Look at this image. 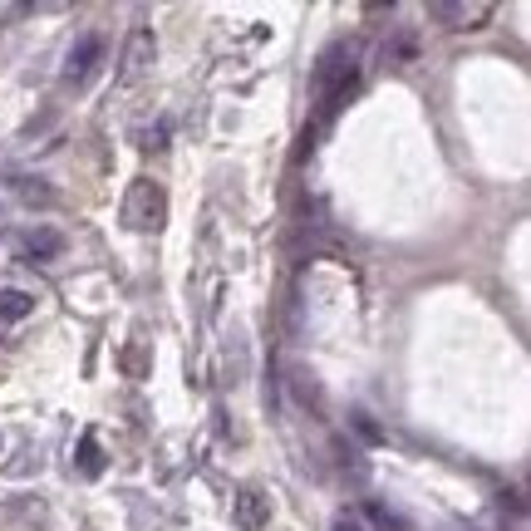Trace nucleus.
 Returning <instances> with one entry per match:
<instances>
[{
    "label": "nucleus",
    "mask_w": 531,
    "mask_h": 531,
    "mask_svg": "<svg viewBox=\"0 0 531 531\" xmlns=\"http://www.w3.org/2000/svg\"><path fill=\"white\" fill-rule=\"evenodd\" d=\"M79 468L89 472V477H99V468H104V458H99V438H94V433H84V443H79Z\"/></svg>",
    "instance_id": "9d476101"
},
{
    "label": "nucleus",
    "mask_w": 531,
    "mask_h": 531,
    "mask_svg": "<svg viewBox=\"0 0 531 531\" xmlns=\"http://www.w3.org/2000/svg\"><path fill=\"white\" fill-rule=\"evenodd\" d=\"M35 310V295L30 291H0V325H15Z\"/></svg>",
    "instance_id": "6e6552de"
},
{
    "label": "nucleus",
    "mask_w": 531,
    "mask_h": 531,
    "mask_svg": "<svg viewBox=\"0 0 531 531\" xmlns=\"http://www.w3.org/2000/svg\"><path fill=\"white\" fill-rule=\"evenodd\" d=\"M354 84H359V45H350V40L325 45L315 69H310V99L320 104V123H330L350 104Z\"/></svg>",
    "instance_id": "f257e3e1"
},
{
    "label": "nucleus",
    "mask_w": 531,
    "mask_h": 531,
    "mask_svg": "<svg viewBox=\"0 0 531 531\" xmlns=\"http://www.w3.org/2000/svg\"><path fill=\"white\" fill-rule=\"evenodd\" d=\"M232 517L241 531H266L271 517H276V507H271V497H266L261 487H241L232 497Z\"/></svg>",
    "instance_id": "20e7f679"
},
{
    "label": "nucleus",
    "mask_w": 531,
    "mask_h": 531,
    "mask_svg": "<svg viewBox=\"0 0 531 531\" xmlns=\"http://www.w3.org/2000/svg\"><path fill=\"white\" fill-rule=\"evenodd\" d=\"M104 35L99 30H89V35H79L74 40V50H69V59H64V84H74V89H84L89 79H94V69L104 64Z\"/></svg>",
    "instance_id": "7ed1b4c3"
},
{
    "label": "nucleus",
    "mask_w": 531,
    "mask_h": 531,
    "mask_svg": "<svg viewBox=\"0 0 531 531\" xmlns=\"http://www.w3.org/2000/svg\"><path fill=\"white\" fill-rule=\"evenodd\" d=\"M25 251L35 256V261H55L59 251H64V241H59V232H50V227H40V232L25 241Z\"/></svg>",
    "instance_id": "1a4fd4ad"
},
{
    "label": "nucleus",
    "mask_w": 531,
    "mask_h": 531,
    "mask_svg": "<svg viewBox=\"0 0 531 531\" xmlns=\"http://www.w3.org/2000/svg\"><path fill=\"white\" fill-rule=\"evenodd\" d=\"M123 222L133 232H163V222H168V192H163V182L133 177V187L123 197Z\"/></svg>",
    "instance_id": "f03ea898"
},
{
    "label": "nucleus",
    "mask_w": 531,
    "mask_h": 531,
    "mask_svg": "<svg viewBox=\"0 0 531 531\" xmlns=\"http://www.w3.org/2000/svg\"><path fill=\"white\" fill-rule=\"evenodd\" d=\"M354 428H359V433H364V438H379V428H374V423H369V413H354Z\"/></svg>",
    "instance_id": "f8f14e48"
},
{
    "label": "nucleus",
    "mask_w": 531,
    "mask_h": 531,
    "mask_svg": "<svg viewBox=\"0 0 531 531\" xmlns=\"http://www.w3.org/2000/svg\"><path fill=\"white\" fill-rule=\"evenodd\" d=\"M330 531H364V527H359L354 517H335V527H330Z\"/></svg>",
    "instance_id": "ddd939ff"
},
{
    "label": "nucleus",
    "mask_w": 531,
    "mask_h": 531,
    "mask_svg": "<svg viewBox=\"0 0 531 531\" xmlns=\"http://www.w3.org/2000/svg\"><path fill=\"white\" fill-rule=\"evenodd\" d=\"M291 394L305 404V409L315 413V418H325V389H320V379L315 374H305V369H295L291 374Z\"/></svg>",
    "instance_id": "0eeeda50"
},
{
    "label": "nucleus",
    "mask_w": 531,
    "mask_h": 531,
    "mask_svg": "<svg viewBox=\"0 0 531 531\" xmlns=\"http://www.w3.org/2000/svg\"><path fill=\"white\" fill-rule=\"evenodd\" d=\"M148 64H153V35H148V30H133V40H128V50H123L118 84H133V79H138Z\"/></svg>",
    "instance_id": "423d86ee"
},
{
    "label": "nucleus",
    "mask_w": 531,
    "mask_h": 531,
    "mask_svg": "<svg viewBox=\"0 0 531 531\" xmlns=\"http://www.w3.org/2000/svg\"><path fill=\"white\" fill-rule=\"evenodd\" d=\"M428 20H438V25H448V30H482V25L492 20V5H487V0H477V5L433 0V5H428Z\"/></svg>",
    "instance_id": "39448f33"
},
{
    "label": "nucleus",
    "mask_w": 531,
    "mask_h": 531,
    "mask_svg": "<svg viewBox=\"0 0 531 531\" xmlns=\"http://www.w3.org/2000/svg\"><path fill=\"white\" fill-rule=\"evenodd\" d=\"M369 517H374L384 531H409V522H404V517H394V512H389V507H379V502H369Z\"/></svg>",
    "instance_id": "9b49d317"
}]
</instances>
